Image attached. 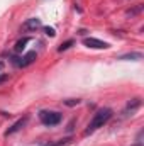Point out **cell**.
<instances>
[{
  "label": "cell",
  "instance_id": "obj_1",
  "mask_svg": "<svg viewBox=\"0 0 144 146\" xmlns=\"http://www.w3.org/2000/svg\"><path fill=\"white\" fill-rule=\"evenodd\" d=\"M112 110L110 109H100L97 110L95 114H93V117H92V121L88 122V126H87V129H85V136H88V134H92V133H95L97 129H100V127H104V124H107L108 121H110V117H112Z\"/></svg>",
  "mask_w": 144,
  "mask_h": 146
},
{
  "label": "cell",
  "instance_id": "obj_2",
  "mask_svg": "<svg viewBox=\"0 0 144 146\" xmlns=\"http://www.w3.org/2000/svg\"><path fill=\"white\" fill-rule=\"evenodd\" d=\"M61 119H63V115H61L59 112H56V110H41V112H39V121H41L44 126H48V127L58 126V124L61 122Z\"/></svg>",
  "mask_w": 144,
  "mask_h": 146
},
{
  "label": "cell",
  "instance_id": "obj_3",
  "mask_svg": "<svg viewBox=\"0 0 144 146\" xmlns=\"http://www.w3.org/2000/svg\"><path fill=\"white\" fill-rule=\"evenodd\" d=\"M37 58V53L36 51H29L27 54H24V56H12L10 58V61H12V65H15V66H20V68H26V66H29L31 63H34Z\"/></svg>",
  "mask_w": 144,
  "mask_h": 146
},
{
  "label": "cell",
  "instance_id": "obj_4",
  "mask_svg": "<svg viewBox=\"0 0 144 146\" xmlns=\"http://www.w3.org/2000/svg\"><path fill=\"white\" fill-rule=\"evenodd\" d=\"M83 44H85L87 48H93V49H108V48H110L108 42L100 41V39H97V37H85V39H83Z\"/></svg>",
  "mask_w": 144,
  "mask_h": 146
},
{
  "label": "cell",
  "instance_id": "obj_5",
  "mask_svg": "<svg viewBox=\"0 0 144 146\" xmlns=\"http://www.w3.org/2000/svg\"><path fill=\"white\" fill-rule=\"evenodd\" d=\"M39 27H42V22H41V19H37V17L27 19V21L22 24V31H36Z\"/></svg>",
  "mask_w": 144,
  "mask_h": 146
},
{
  "label": "cell",
  "instance_id": "obj_6",
  "mask_svg": "<svg viewBox=\"0 0 144 146\" xmlns=\"http://www.w3.org/2000/svg\"><path fill=\"white\" fill-rule=\"evenodd\" d=\"M139 107H141V99H134V100L127 102V106H126L124 110H122V115H132Z\"/></svg>",
  "mask_w": 144,
  "mask_h": 146
},
{
  "label": "cell",
  "instance_id": "obj_7",
  "mask_svg": "<svg viewBox=\"0 0 144 146\" xmlns=\"http://www.w3.org/2000/svg\"><path fill=\"white\" fill-rule=\"evenodd\" d=\"M26 124H27V117H22V119H19L17 122H14V124H12V127H9V129L5 131V136H10V134L17 133V131H19V129H22Z\"/></svg>",
  "mask_w": 144,
  "mask_h": 146
},
{
  "label": "cell",
  "instance_id": "obj_8",
  "mask_svg": "<svg viewBox=\"0 0 144 146\" xmlns=\"http://www.w3.org/2000/svg\"><path fill=\"white\" fill-rule=\"evenodd\" d=\"M29 41H31V37H29V36L22 37L20 41H17V42H15V48H14V51H15V53H22V51L26 49V44H27Z\"/></svg>",
  "mask_w": 144,
  "mask_h": 146
},
{
  "label": "cell",
  "instance_id": "obj_9",
  "mask_svg": "<svg viewBox=\"0 0 144 146\" xmlns=\"http://www.w3.org/2000/svg\"><path fill=\"white\" fill-rule=\"evenodd\" d=\"M119 60H124V61H127V60H143V53H127V54L119 56Z\"/></svg>",
  "mask_w": 144,
  "mask_h": 146
},
{
  "label": "cell",
  "instance_id": "obj_10",
  "mask_svg": "<svg viewBox=\"0 0 144 146\" xmlns=\"http://www.w3.org/2000/svg\"><path fill=\"white\" fill-rule=\"evenodd\" d=\"M71 46H73V39H70V41H66V42H63V44H61V46L58 48V51H59V53H63V51H66V49H70Z\"/></svg>",
  "mask_w": 144,
  "mask_h": 146
},
{
  "label": "cell",
  "instance_id": "obj_11",
  "mask_svg": "<svg viewBox=\"0 0 144 146\" xmlns=\"http://www.w3.org/2000/svg\"><path fill=\"white\" fill-rule=\"evenodd\" d=\"M44 33H46V36H49V37L56 36V31H54L53 27H44Z\"/></svg>",
  "mask_w": 144,
  "mask_h": 146
},
{
  "label": "cell",
  "instance_id": "obj_12",
  "mask_svg": "<svg viewBox=\"0 0 144 146\" xmlns=\"http://www.w3.org/2000/svg\"><path fill=\"white\" fill-rule=\"evenodd\" d=\"M78 102H80V100H66L65 104H66V106H76Z\"/></svg>",
  "mask_w": 144,
  "mask_h": 146
},
{
  "label": "cell",
  "instance_id": "obj_13",
  "mask_svg": "<svg viewBox=\"0 0 144 146\" xmlns=\"http://www.w3.org/2000/svg\"><path fill=\"white\" fill-rule=\"evenodd\" d=\"M7 78H9V76H7V75H0V83H2V82H5V80H7Z\"/></svg>",
  "mask_w": 144,
  "mask_h": 146
},
{
  "label": "cell",
  "instance_id": "obj_14",
  "mask_svg": "<svg viewBox=\"0 0 144 146\" xmlns=\"http://www.w3.org/2000/svg\"><path fill=\"white\" fill-rule=\"evenodd\" d=\"M3 66H5V63H3V61H2V60H0V72H2V70H3Z\"/></svg>",
  "mask_w": 144,
  "mask_h": 146
}]
</instances>
